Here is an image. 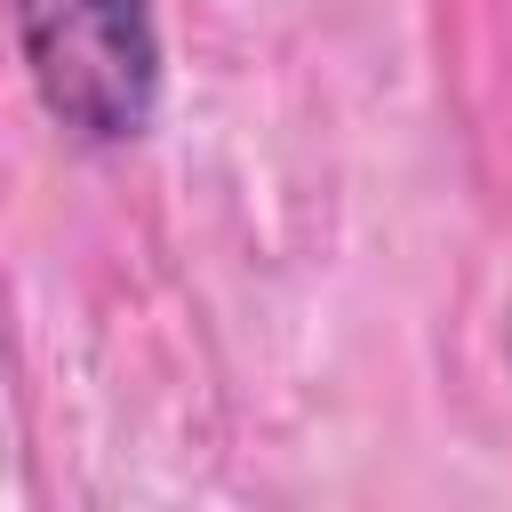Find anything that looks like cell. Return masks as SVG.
I'll return each instance as SVG.
<instances>
[{
  "label": "cell",
  "instance_id": "1",
  "mask_svg": "<svg viewBox=\"0 0 512 512\" xmlns=\"http://www.w3.org/2000/svg\"><path fill=\"white\" fill-rule=\"evenodd\" d=\"M16 32L40 80V104L88 136L120 144L160 104V32L152 0H16Z\"/></svg>",
  "mask_w": 512,
  "mask_h": 512
}]
</instances>
